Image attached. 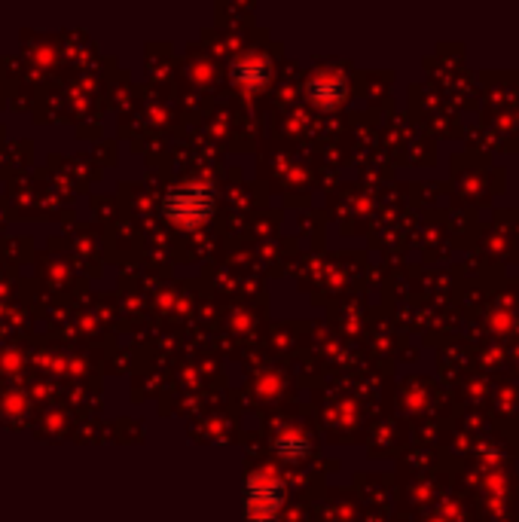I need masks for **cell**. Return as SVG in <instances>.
Here are the masks:
<instances>
[{
	"label": "cell",
	"mask_w": 519,
	"mask_h": 522,
	"mask_svg": "<svg viewBox=\"0 0 519 522\" xmlns=\"http://www.w3.org/2000/svg\"><path fill=\"white\" fill-rule=\"evenodd\" d=\"M217 211V196L208 184L190 181L171 190L162 199V217L178 229H199Z\"/></svg>",
	"instance_id": "obj_1"
},
{
	"label": "cell",
	"mask_w": 519,
	"mask_h": 522,
	"mask_svg": "<svg viewBox=\"0 0 519 522\" xmlns=\"http://www.w3.org/2000/svg\"><path fill=\"white\" fill-rule=\"evenodd\" d=\"M284 507V483L272 471H257L245 480V522H278Z\"/></svg>",
	"instance_id": "obj_2"
},
{
	"label": "cell",
	"mask_w": 519,
	"mask_h": 522,
	"mask_svg": "<svg viewBox=\"0 0 519 522\" xmlns=\"http://www.w3.org/2000/svg\"><path fill=\"white\" fill-rule=\"evenodd\" d=\"M306 95L315 107H333L345 98V80L339 74H315L309 83H306Z\"/></svg>",
	"instance_id": "obj_3"
},
{
	"label": "cell",
	"mask_w": 519,
	"mask_h": 522,
	"mask_svg": "<svg viewBox=\"0 0 519 522\" xmlns=\"http://www.w3.org/2000/svg\"><path fill=\"white\" fill-rule=\"evenodd\" d=\"M269 77H272V68H269V62L263 55H248V58H242V62L236 65V80L245 86V89H263L266 83H269Z\"/></svg>",
	"instance_id": "obj_4"
},
{
	"label": "cell",
	"mask_w": 519,
	"mask_h": 522,
	"mask_svg": "<svg viewBox=\"0 0 519 522\" xmlns=\"http://www.w3.org/2000/svg\"><path fill=\"white\" fill-rule=\"evenodd\" d=\"M272 449H275V455H278V458H284V461H300V458H306V455H309L312 440H306V437H303V434H297V431H284L281 437H275Z\"/></svg>",
	"instance_id": "obj_5"
}]
</instances>
